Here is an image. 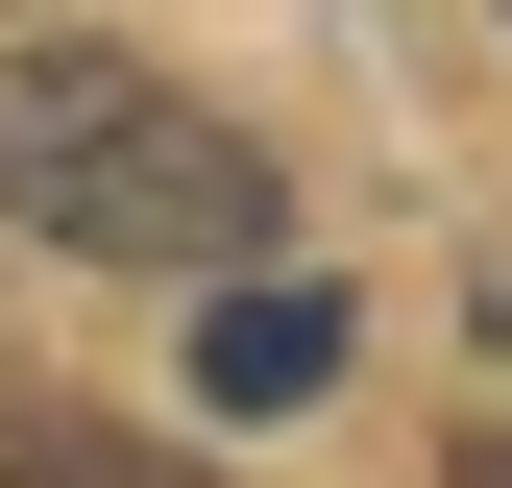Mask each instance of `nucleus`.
Listing matches in <instances>:
<instances>
[{"label":"nucleus","instance_id":"obj_1","mask_svg":"<svg viewBox=\"0 0 512 488\" xmlns=\"http://www.w3.org/2000/svg\"><path fill=\"white\" fill-rule=\"evenodd\" d=\"M0 220L122 269V293H220V269H269L293 196H269V147L220 98L122 74V49H0Z\"/></svg>","mask_w":512,"mask_h":488},{"label":"nucleus","instance_id":"obj_2","mask_svg":"<svg viewBox=\"0 0 512 488\" xmlns=\"http://www.w3.org/2000/svg\"><path fill=\"white\" fill-rule=\"evenodd\" d=\"M196 391H220V415H317V391H342V293H293V269H220V318H196Z\"/></svg>","mask_w":512,"mask_h":488},{"label":"nucleus","instance_id":"obj_3","mask_svg":"<svg viewBox=\"0 0 512 488\" xmlns=\"http://www.w3.org/2000/svg\"><path fill=\"white\" fill-rule=\"evenodd\" d=\"M0 488H196V464H147V440H98V415H0Z\"/></svg>","mask_w":512,"mask_h":488},{"label":"nucleus","instance_id":"obj_4","mask_svg":"<svg viewBox=\"0 0 512 488\" xmlns=\"http://www.w3.org/2000/svg\"><path fill=\"white\" fill-rule=\"evenodd\" d=\"M439 488H512V415H488V440H464V464H439Z\"/></svg>","mask_w":512,"mask_h":488}]
</instances>
